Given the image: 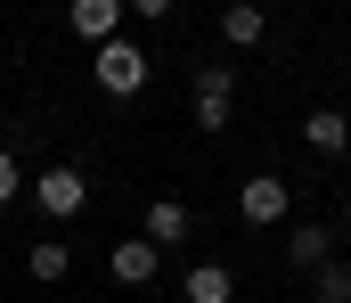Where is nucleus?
Segmentation results:
<instances>
[{
	"label": "nucleus",
	"instance_id": "obj_7",
	"mask_svg": "<svg viewBox=\"0 0 351 303\" xmlns=\"http://www.w3.org/2000/svg\"><path fill=\"white\" fill-rule=\"evenodd\" d=\"M302 148H311V156H343V148H351V115L311 106V115H302Z\"/></svg>",
	"mask_w": 351,
	"mask_h": 303
},
{
	"label": "nucleus",
	"instance_id": "obj_10",
	"mask_svg": "<svg viewBox=\"0 0 351 303\" xmlns=\"http://www.w3.org/2000/svg\"><path fill=\"white\" fill-rule=\"evenodd\" d=\"M262 33H269L262 0H229V8H221V41H229V49H262Z\"/></svg>",
	"mask_w": 351,
	"mask_h": 303
},
{
	"label": "nucleus",
	"instance_id": "obj_2",
	"mask_svg": "<svg viewBox=\"0 0 351 303\" xmlns=\"http://www.w3.org/2000/svg\"><path fill=\"white\" fill-rule=\"evenodd\" d=\"M237 106V66H196V131H229Z\"/></svg>",
	"mask_w": 351,
	"mask_h": 303
},
{
	"label": "nucleus",
	"instance_id": "obj_15",
	"mask_svg": "<svg viewBox=\"0 0 351 303\" xmlns=\"http://www.w3.org/2000/svg\"><path fill=\"white\" fill-rule=\"evenodd\" d=\"M180 0H131V16H147V25H156V16H172Z\"/></svg>",
	"mask_w": 351,
	"mask_h": 303
},
{
	"label": "nucleus",
	"instance_id": "obj_9",
	"mask_svg": "<svg viewBox=\"0 0 351 303\" xmlns=\"http://www.w3.org/2000/svg\"><path fill=\"white\" fill-rule=\"evenodd\" d=\"M180 295L188 303H237V271H229V262H188Z\"/></svg>",
	"mask_w": 351,
	"mask_h": 303
},
{
	"label": "nucleus",
	"instance_id": "obj_11",
	"mask_svg": "<svg viewBox=\"0 0 351 303\" xmlns=\"http://www.w3.org/2000/svg\"><path fill=\"white\" fill-rule=\"evenodd\" d=\"M286 262H294V271H319V262H327V229H319V221H286Z\"/></svg>",
	"mask_w": 351,
	"mask_h": 303
},
{
	"label": "nucleus",
	"instance_id": "obj_8",
	"mask_svg": "<svg viewBox=\"0 0 351 303\" xmlns=\"http://www.w3.org/2000/svg\"><path fill=\"white\" fill-rule=\"evenodd\" d=\"M123 8H131V0H74L66 25H74L82 41H114V33H123Z\"/></svg>",
	"mask_w": 351,
	"mask_h": 303
},
{
	"label": "nucleus",
	"instance_id": "obj_12",
	"mask_svg": "<svg viewBox=\"0 0 351 303\" xmlns=\"http://www.w3.org/2000/svg\"><path fill=\"white\" fill-rule=\"evenodd\" d=\"M25 271H33V279H41V287H58V279H66V271H74V254H66V238H41V246H33V254H25Z\"/></svg>",
	"mask_w": 351,
	"mask_h": 303
},
{
	"label": "nucleus",
	"instance_id": "obj_4",
	"mask_svg": "<svg viewBox=\"0 0 351 303\" xmlns=\"http://www.w3.org/2000/svg\"><path fill=\"white\" fill-rule=\"evenodd\" d=\"M237 213H245V221H254V229H278V221H286V213H294V189H286V181H278V172H254V181H245V189H237Z\"/></svg>",
	"mask_w": 351,
	"mask_h": 303
},
{
	"label": "nucleus",
	"instance_id": "obj_1",
	"mask_svg": "<svg viewBox=\"0 0 351 303\" xmlns=\"http://www.w3.org/2000/svg\"><path fill=\"white\" fill-rule=\"evenodd\" d=\"M90 74H98L106 99H139V91H147V49L114 33V41H98V66H90Z\"/></svg>",
	"mask_w": 351,
	"mask_h": 303
},
{
	"label": "nucleus",
	"instance_id": "obj_13",
	"mask_svg": "<svg viewBox=\"0 0 351 303\" xmlns=\"http://www.w3.org/2000/svg\"><path fill=\"white\" fill-rule=\"evenodd\" d=\"M311 295L319 303H351V262H319L311 271Z\"/></svg>",
	"mask_w": 351,
	"mask_h": 303
},
{
	"label": "nucleus",
	"instance_id": "obj_5",
	"mask_svg": "<svg viewBox=\"0 0 351 303\" xmlns=\"http://www.w3.org/2000/svg\"><path fill=\"white\" fill-rule=\"evenodd\" d=\"M106 271H114L123 287H147V279L164 271V246H156V238H123V246L106 254Z\"/></svg>",
	"mask_w": 351,
	"mask_h": 303
},
{
	"label": "nucleus",
	"instance_id": "obj_6",
	"mask_svg": "<svg viewBox=\"0 0 351 303\" xmlns=\"http://www.w3.org/2000/svg\"><path fill=\"white\" fill-rule=\"evenodd\" d=\"M147 238L172 254V246H188V238H196V213H188L180 197H147Z\"/></svg>",
	"mask_w": 351,
	"mask_h": 303
},
{
	"label": "nucleus",
	"instance_id": "obj_3",
	"mask_svg": "<svg viewBox=\"0 0 351 303\" xmlns=\"http://www.w3.org/2000/svg\"><path fill=\"white\" fill-rule=\"evenodd\" d=\"M33 205H41L49 221H74V213H82V205H90V181H82V172H74V164H49V172L33 181Z\"/></svg>",
	"mask_w": 351,
	"mask_h": 303
},
{
	"label": "nucleus",
	"instance_id": "obj_14",
	"mask_svg": "<svg viewBox=\"0 0 351 303\" xmlns=\"http://www.w3.org/2000/svg\"><path fill=\"white\" fill-rule=\"evenodd\" d=\"M25 197V172H16V156H8V148H0V213H8V205Z\"/></svg>",
	"mask_w": 351,
	"mask_h": 303
}]
</instances>
